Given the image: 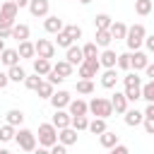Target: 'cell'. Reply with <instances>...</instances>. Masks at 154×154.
Returning a JSON list of instances; mask_svg holds the SVG:
<instances>
[{
  "instance_id": "obj_41",
  "label": "cell",
  "mask_w": 154,
  "mask_h": 154,
  "mask_svg": "<svg viewBox=\"0 0 154 154\" xmlns=\"http://www.w3.org/2000/svg\"><path fill=\"white\" fill-rule=\"evenodd\" d=\"M123 94L128 101H137V99H142V87H125Z\"/></svg>"
},
{
  "instance_id": "obj_16",
  "label": "cell",
  "mask_w": 154,
  "mask_h": 154,
  "mask_svg": "<svg viewBox=\"0 0 154 154\" xmlns=\"http://www.w3.org/2000/svg\"><path fill=\"white\" fill-rule=\"evenodd\" d=\"M67 108H70L67 113H70L72 118H75V116H87V113H89V103H87V101H82V99H72Z\"/></svg>"
},
{
  "instance_id": "obj_20",
  "label": "cell",
  "mask_w": 154,
  "mask_h": 154,
  "mask_svg": "<svg viewBox=\"0 0 154 154\" xmlns=\"http://www.w3.org/2000/svg\"><path fill=\"white\" fill-rule=\"evenodd\" d=\"M51 70H53L51 60H46V58H34V75H38V77H46Z\"/></svg>"
},
{
  "instance_id": "obj_25",
  "label": "cell",
  "mask_w": 154,
  "mask_h": 154,
  "mask_svg": "<svg viewBox=\"0 0 154 154\" xmlns=\"http://www.w3.org/2000/svg\"><path fill=\"white\" fill-rule=\"evenodd\" d=\"M94 38H96L94 43H96L99 48H108V46H111V41H113V36H111V31H108V29H96V36H94Z\"/></svg>"
},
{
  "instance_id": "obj_1",
  "label": "cell",
  "mask_w": 154,
  "mask_h": 154,
  "mask_svg": "<svg viewBox=\"0 0 154 154\" xmlns=\"http://www.w3.org/2000/svg\"><path fill=\"white\" fill-rule=\"evenodd\" d=\"M144 36H147V29H144V24H132V26H128V36H125L128 51H130V53L140 51V48L144 46Z\"/></svg>"
},
{
  "instance_id": "obj_44",
  "label": "cell",
  "mask_w": 154,
  "mask_h": 154,
  "mask_svg": "<svg viewBox=\"0 0 154 154\" xmlns=\"http://www.w3.org/2000/svg\"><path fill=\"white\" fill-rule=\"evenodd\" d=\"M116 67H120V70H130V51H128V53H118Z\"/></svg>"
},
{
  "instance_id": "obj_45",
  "label": "cell",
  "mask_w": 154,
  "mask_h": 154,
  "mask_svg": "<svg viewBox=\"0 0 154 154\" xmlns=\"http://www.w3.org/2000/svg\"><path fill=\"white\" fill-rule=\"evenodd\" d=\"M108 154H130V149H128L125 144H120V142H118L113 149H108Z\"/></svg>"
},
{
  "instance_id": "obj_3",
  "label": "cell",
  "mask_w": 154,
  "mask_h": 154,
  "mask_svg": "<svg viewBox=\"0 0 154 154\" xmlns=\"http://www.w3.org/2000/svg\"><path fill=\"white\" fill-rule=\"evenodd\" d=\"M36 140H38V147H46L51 149L53 144H58V130L53 123H41L38 125V132H36Z\"/></svg>"
},
{
  "instance_id": "obj_52",
  "label": "cell",
  "mask_w": 154,
  "mask_h": 154,
  "mask_svg": "<svg viewBox=\"0 0 154 154\" xmlns=\"http://www.w3.org/2000/svg\"><path fill=\"white\" fill-rule=\"evenodd\" d=\"M10 84V77H7V72H0V89H5Z\"/></svg>"
},
{
  "instance_id": "obj_48",
  "label": "cell",
  "mask_w": 154,
  "mask_h": 154,
  "mask_svg": "<svg viewBox=\"0 0 154 154\" xmlns=\"http://www.w3.org/2000/svg\"><path fill=\"white\" fill-rule=\"evenodd\" d=\"M144 46H147V53H154V34L144 36Z\"/></svg>"
},
{
  "instance_id": "obj_17",
  "label": "cell",
  "mask_w": 154,
  "mask_h": 154,
  "mask_svg": "<svg viewBox=\"0 0 154 154\" xmlns=\"http://www.w3.org/2000/svg\"><path fill=\"white\" fill-rule=\"evenodd\" d=\"M51 123L55 125V130H63V128H70V123H72V116H70L67 111H55Z\"/></svg>"
},
{
  "instance_id": "obj_9",
  "label": "cell",
  "mask_w": 154,
  "mask_h": 154,
  "mask_svg": "<svg viewBox=\"0 0 154 154\" xmlns=\"http://www.w3.org/2000/svg\"><path fill=\"white\" fill-rule=\"evenodd\" d=\"M147 65H149V58H147L144 51H135V53H130V70H132V72H140V70H144Z\"/></svg>"
},
{
  "instance_id": "obj_6",
  "label": "cell",
  "mask_w": 154,
  "mask_h": 154,
  "mask_svg": "<svg viewBox=\"0 0 154 154\" xmlns=\"http://www.w3.org/2000/svg\"><path fill=\"white\" fill-rule=\"evenodd\" d=\"M77 72H79V77H82V79H94V77L101 72L99 58H84V60H82V65L77 67Z\"/></svg>"
},
{
  "instance_id": "obj_42",
  "label": "cell",
  "mask_w": 154,
  "mask_h": 154,
  "mask_svg": "<svg viewBox=\"0 0 154 154\" xmlns=\"http://www.w3.org/2000/svg\"><path fill=\"white\" fill-rule=\"evenodd\" d=\"M41 82H43V79H41L38 75H26V79H24V87H26V89H31V91H36Z\"/></svg>"
},
{
  "instance_id": "obj_8",
  "label": "cell",
  "mask_w": 154,
  "mask_h": 154,
  "mask_svg": "<svg viewBox=\"0 0 154 154\" xmlns=\"http://www.w3.org/2000/svg\"><path fill=\"white\" fill-rule=\"evenodd\" d=\"M48 101H51V106H53L55 111H63L65 106H70L72 96H70V91H65V89H58V91H53V96H51Z\"/></svg>"
},
{
  "instance_id": "obj_15",
  "label": "cell",
  "mask_w": 154,
  "mask_h": 154,
  "mask_svg": "<svg viewBox=\"0 0 154 154\" xmlns=\"http://www.w3.org/2000/svg\"><path fill=\"white\" fill-rule=\"evenodd\" d=\"M111 106H113V113L123 116V113L128 111V99H125V94H123V91H116V94L111 96Z\"/></svg>"
},
{
  "instance_id": "obj_11",
  "label": "cell",
  "mask_w": 154,
  "mask_h": 154,
  "mask_svg": "<svg viewBox=\"0 0 154 154\" xmlns=\"http://www.w3.org/2000/svg\"><path fill=\"white\" fill-rule=\"evenodd\" d=\"M29 12H31V17H48L51 2L48 0H31L29 2Z\"/></svg>"
},
{
  "instance_id": "obj_38",
  "label": "cell",
  "mask_w": 154,
  "mask_h": 154,
  "mask_svg": "<svg viewBox=\"0 0 154 154\" xmlns=\"http://www.w3.org/2000/svg\"><path fill=\"white\" fill-rule=\"evenodd\" d=\"M72 41H77V38H82V26H77V24H65V29H63Z\"/></svg>"
},
{
  "instance_id": "obj_31",
  "label": "cell",
  "mask_w": 154,
  "mask_h": 154,
  "mask_svg": "<svg viewBox=\"0 0 154 154\" xmlns=\"http://www.w3.org/2000/svg\"><path fill=\"white\" fill-rule=\"evenodd\" d=\"M152 7H154L152 0H135V12H137L140 17H147V14L152 12Z\"/></svg>"
},
{
  "instance_id": "obj_33",
  "label": "cell",
  "mask_w": 154,
  "mask_h": 154,
  "mask_svg": "<svg viewBox=\"0 0 154 154\" xmlns=\"http://www.w3.org/2000/svg\"><path fill=\"white\" fill-rule=\"evenodd\" d=\"M70 128H72V130H77V132H82V130H87V128H89V118H87V116H75V118H72V123H70Z\"/></svg>"
},
{
  "instance_id": "obj_46",
  "label": "cell",
  "mask_w": 154,
  "mask_h": 154,
  "mask_svg": "<svg viewBox=\"0 0 154 154\" xmlns=\"http://www.w3.org/2000/svg\"><path fill=\"white\" fill-rule=\"evenodd\" d=\"M46 77H48V79H46V82H51V84H53V87H55V84H60V82H65V79H63V77H58V75H55V72H53V70H51V72H48V75H46Z\"/></svg>"
},
{
  "instance_id": "obj_5",
  "label": "cell",
  "mask_w": 154,
  "mask_h": 154,
  "mask_svg": "<svg viewBox=\"0 0 154 154\" xmlns=\"http://www.w3.org/2000/svg\"><path fill=\"white\" fill-rule=\"evenodd\" d=\"M17 12H19V7H17L12 0L0 2V26H14Z\"/></svg>"
},
{
  "instance_id": "obj_39",
  "label": "cell",
  "mask_w": 154,
  "mask_h": 154,
  "mask_svg": "<svg viewBox=\"0 0 154 154\" xmlns=\"http://www.w3.org/2000/svg\"><path fill=\"white\" fill-rule=\"evenodd\" d=\"M82 55L84 58H99V46L91 41V43H84L82 46Z\"/></svg>"
},
{
  "instance_id": "obj_34",
  "label": "cell",
  "mask_w": 154,
  "mask_h": 154,
  "mask_svg": "<svg viewBox=\"0 0 154 154\" xmlns=\"http://www.w3.org/2000/svg\"><path fill=\"white\" fill-rule=\"evenodd\" d=\"M14 135H17V128H12V125H0V142H10V140H14Z\"/></svg>"
},
{
  "instance_id": "obj_35",
  "label": "cell",
  "mask_w": 154,
  "mask_h": 154,
  "mask_svg": "<svg viewBox=\"0 0 154 154\" xmlns=\"http://www.w3.org/2000/svg\"><path fill=\"white\" fill-rule=\"evenodd\" d=\"M53 91H55V87H53L51 82H41V84H38V89H36V94H38L41 99H51V96H53Z\"/></svg>"
},
{
  "instance_id": "obj_50",
  "label": "cell",
  "mask_w": 154,
  "mask_h": 154,
  "mask_svg": "<svg viewBox=\"0 0 154 154\" xmlns=\"http://www.w3.org/2000/svg\"><path fill=\"white\" fill-rule=\"evenodd\" d=\"M144 118H147V120H154V103H147V108H144Z\"/></svg>"
},
{
  "instance_id": "obj_28",
  "label": "cell",
  "mask_w": 154,
  "mask_h": 154,
  "mask_svg": "<svg viewBox=\"0 0 154 154\" xmlns=\"http://www.w3.org/2000/svg\"><path fill=\"white\" fill-rule=\"evenodd\" d=\"M111 24H113V17H111L108 12H99V14L94 17V26H96V29H111Z\"/></svg>"
},
{
  "instance_id": "obj_36",
  "label": "cell",
  "mask_w": 154,
  "mask_h": 154,
  "mask_svg": "<svg viewBox=\"0 0 154 154\" xmlns=\"http://www.w3.org/2000/svg\"><path fill=\"white\" fill-rule=\"evenodd\" d=\"M142 99L147 103H154V79H149L147 84H142Z\"/></svg>"
},
{
  "instance_id": "obj_53",
  "label": "cell",
  "mask_w": 154,
  "mask_h": 154,
  "mask_svg": "<svg viewBox=\"0 0 154 154\" xmlns=\"http://www.w3.org/2000/svg\"><path fill=\"white\" fill-rule=\"evenodd\" d=\"M144 72H147V77H149V79H154V63H149V65L144 67Z\"/></svg>"
},
{
  "instance_id": "obj_57",
  "label": "cell",
  "mask_w": 154,
  "mask_h": 154,
  "mask_svg": "<svg viewBox=\"0 0 154 154\" xmlns=\"http://www.w3.org/2000/svg\"><path fill=\"white\" fill-rule=\"evenodd\" d=\"M79 2H82V5H89V2H91V0H79Z\"/></svg>"
},
{
  "instance_id": "obj_30",
  "label": "cell",
  "mask_w": 154,
  "mask_h": 154,
  "mask_svg": "<svg viewBox=\"0 0 154 154\" xmlns=\"http://www.w3.org/2000/svg\"><path fill=\"white\" fill-rule=\"evenodd\" d=\"M7 77H10V82H24L26 72H24L22 65H14V67H7Z\"/></svg>"
},
{
  "instance_id": "obj_23",
  "label": "cell",
  "mask_w": 154,
  "mask_h": 154,
  "mask_svg": "<svg viewBox=\"0 0 154 154\" xmlns=\"http://www.w3.org/2000/svg\"><path fill=\"white\" fill-rule=\"evenodd\" d=\"M108 31H111V36H113L116 41H125V36H128V24H123V22H113Z\"/></svg>"
},
{
  "instance_id": "obj_26",
  "label": "cell",
  "mask_w": 154,
  "mask_h": 154,
  "mask_svg": "<svg viewBox=\"0 0 154 154\" xmlns=\"http://www.w3.org/2000/svg\"><path fill=\"white\" fill-rule=\"evenodd\" d=\"M116 82H118V72H116V67H113V70H103V75H101V87H103V89H113Z\"/></svg>"
},
{
  "instance_id": "obj_37",
  "label": "cell",
  "mask_w": 154,
  "mask_h": 154,
  "mask_svg": "<svg viewBox=\"0 0 154 154\" xmlns=\"http://www.w3.org/2000/svg\"><path fill=\"white\" fill-rule=\"evenodd\" d=\"M55 46H60V48H65V51H67L70 46H75V41H72L65 31H60V34H55Z\"/></svg>"
},
{
  "instance_id": "obj_18",
  "label": "cell",
  "mask_w": 154,
  "mask_h": 154,
  "mask_svg": "<svg viewBox=\"0 0 154 154\" xmlns=\"http://www.w3.org/2000/svg\"><path fill=\"white\" fill-rule=\"evenodd\" d=\"M58 142L65 144V147L77 144V130H72V128H63V130H58Z\"/></svg>"
},
{
  "instance_id": "obj_43",
  "label": "cell",
  "mask_w": 154,
  "mask_h": 154,
  "mask_svg": "<svg viewBox=\"0 0 154 154\" xmlns=\"http://www.w3.org/2000/svg\"><path fill=\"white\" fill-rule=\"evenodd\" d=\"M123 84L125 87H142V77H137V72H130L123 77Z\"/></svg>"
},
{
  "instance_id": "obj_58",
  "label": "cell",
  "mask_w": 154,
  "mask_h": 154,
  "mask_svg": "<svg viewBox=\"0 0 154 154\" xmlns=\"http://www.w3.org/2000/svg\"><path fill=\"white\" fill-rule=\"evenodd\" d=\"M0 154H12V152H7V149H0Z\"/></svg>"
},
{
  "instance_id": "obj_32",
  "label": "cell",
  "mask_w": 154,
  "mask_h": 154,
  "mask_svg": "<svg viewBox=\"0 0 154 154\" xmlns=\"http://www.w3.org/2000/svg\"><path fill=\"white\" fill-rule=\"evenodd\" d=\"M89 132H94V135H101V132H106L108 128H106V120L103 118H94V120H89V128H87Z\"/></svg>"
},
{
  "instance_id": "obj_4",
  "label": "cell",
  "mask_w": 154,
  "mask_h": 154,
  "mask_svg": "<svg viewBox=\"0 0 154 154\" xmlns=\"http://www.w3.org/2000/svg\"><path fill=\"white\" fill-rule=\"evenodd\" d=\"M14 142L19 144L22 152H34L36 149V132H31L26 128H19L17 135H14Z\"/></svg>"
},
{
  "instance_id": "obj_12",
  "label": "cell",
  "mask_w": 154,
  "mask_h": 154,
  "mask_svg": "<svg viewBox=\"0 0 154 154\" xmlns=\"http://www.w3.org/2000/svg\"><path fill=\"white\" fill-rule=\"evenodd\" d=\"M43 29H46L48 34H60V31L65 29V24H63V19H60V17H55V14H48V17L43 19Z\"/></svg>"
},
{
  "instance_id": "obj_51",
  "label": "cell",
  "mask_w": 154,
  "mask_h": 154,
  "mask_svg": "<svg viewBox=\"0 0 154 154\" xmlns=\"http://www.w3.org/2000/svg\"><path fill=\"white\" fill-rule=\"evenodd\" d=\"M142 125H144L147 135H154V120H147V118H144V123H142Z\"/></svg>"
},
{
  "instance_id": "obj_49",
  "label": "cell",
  "mask_w": 154,
  "mask_h": 154,
  "mask_svg": "<svg viewBox=\"0 0 154 154\" xmlns=\"http://www.w3.org/2000/svg\"><path fill=\"white\" fill-rule=\"evenodd\" d=\"M0 38H12V26H0Z\"/></svg>"
},
{
  "instance_id": "obj_56",
  "label": "cell",
  "mask_w": 154,
  "mask_h": 154,
  "mask_svg": "<svg viewBox=\"0 0 154 154\" xmlns=\"http://www.w3.org/2000/svg\"><path fill=\"white\" fill-rule=\"evenodd\" d=\"M5 48H7V46H5V41H2V38H0V53H2V51H5Z\"/></svg>"
},
{
  "instance_id": "obj_55",
  "label": "cell",
  "mask_w": 154,
  "mask_h": 154,
  "mask_svg": "<svg viewBox=\"0 0 154 154\" xmlns=\"http://www.w3.org/2000/svg\"><path fill=\"white\" fill-rule=\"evenodd\" d=\"M31 154H51V152H48V149H46V147H38V149H34V152H31Z\"/></svg>"
},
{
  "instance_id": "obj_7",
  "label": "cell",
  "mask_w": 154,
  "mask_h": 154,
  "mask_svg": "<svg viewBox=\"0 0 154 154\" xmlns=\"http://www.w3.org/2000/svg\"><path fill=\"white\" fill-rule=\"evenodd\" d=\"M34 48H36V58H46V60H51V58L55 55V43L48 41V38H38V41L34 43Z\"/></svg>"
},
{
  "instance_id": "obj_19",
  "label": "cell",
  "mask_w": 154,
  "mask_h": 154,
  "mask_svg": "<svg viewBox=\"0 0 154 154\" xmlns=\"http://www.w3.org/2000/svg\"><path fill=\"white\" fill-rule=\"evenodd\" d=\"M65 60H67L72 67H75V65L79 67V65H82V60H84L82 48H79V46H70V48H67V53H65Z\"/></svg>"
},
{
  "instance_id": "obj_10",
  "label": "cell",
  "mask_w": 154,
  "mask_h": 154,
  "mask_svg": "<svg viewBox=\"0 0 154 154\" xmlns=\"http://www.w3.org/2000/svg\"><path fill=\"white\" fill-rule=\"evenodd\" d=\"M116 60H118V53H116L113 48H103V51L99 53V65L106 67V70H113V67H116Z\"/></svg>"
},
{
  "instance_id": "obj_27",
  "label": "cell",
  "mask_w": 154,
  "mask_h": 154,
  "mask_svg": "<svg viewBox=\"0 0 154 154\" xmlns=\"http://www.w3.org/2000/svg\"><path fill=\"white\" fill-rule=\"evenodd\" d=\"M53 72H55L58 77H63V79H67V77L72 75V65H70L67 60H58V63L53 65Z\"/></svg>"
},
{
  "instance_id": "obj_13",
  "label": "cell",
  "mask_w": 154,
  "mask_h": 154,
  "mask_svg": "<svg viewBox=\"0 0 154 154\" xmlns=\"http://www.w3.org/2000/svg\"><path fill=\"white\" fill-rule=\"evenodd\" d=\"M123 116H125V125H128V128H137V125L144 123V113L137 111V108H128Z\"/></svg>"
},
{
  "instance_id": "obj_24",
  "label": "cell",
  "mask_w": 154,
  "mask_h": 154,
  "mask_svg": "<svg viewBox=\"0 0 154 154\" xmlns=\"http://www.w3.org/2000/svg\"><path fill=\"white\" fill-rule=\"evenodd\" d=\"M29 34H31L29 24H14V26H12V38H17L19 43H22V41H29Z\"/></svg>"
},
{
  "instance_id": "obj_29",
  "label": "cell",
  "mask_w": 154,
  "mask_h": 154,
  "mask_svg": "<svg viewBox=\"0 0 154 154\" xmlns=\"http://www.w3.org/2000/svg\"><path fill=\"white\" fill-rule=\"evenodd\" d=\"M17 53H19V58H36V48H34V43L31 41H22L19 43V48H17Z\"/></svg>"
},
{
  "instance_id": "obj_47",
  "label": "cell",
  "mask_w": 154,
  "mask_h": 154,
  "mask_svg": "<svg viewBox=\"0 0 154 154\" xmlns=\"http://www.w3.org/2000/svg\"><path fill=\"white\" fill-rule=\"evenodd\" d=\"M48 152H51V154H67V147H65V144H60V142H58V144H53V147H51V149H48Z\"/></svg>"
},
{
  "instance_id": "obj_2",
  "label": "cell",
  "mask_w": 154,
  "mask_h": 154,
  "mask_svg": "<svg viewBox=\"0 0 154 154\" xmlns=\"http://www.w3.org/2000/svg\"><path fill=\"white\" fill-rule=\"evenodd\" d=\"M89 113H91L94 118H103V120H108V118L113 116V106H111V99H103V96H94V99L89 101Z\"/></svg>"
},
{
  "instance_id": "obj_14",
  "label": "cell",
  "mask_w": 154,
  "mask_h": 154,
  "mask_svg": "<svg viewBox=\"0 0 154 154\" xmlns=\"http://www.w3.org/2000/svg\"><path fill=\"white\" fill-rule=\"evenodd\" d=\"M0 65H7V67L19 65V53H17V48H5V51L0 53Z\"/></svg>"
},
{
  "instance_id": "obj_22",
  "label": "cell",
  "mask_w": 154,
  "mask_h": 154,
  "mask_svg": "<svg viewBox=\"0 0 154 154\" xmlns=\"http://www.w3.org/2000/svg\"><path fill=\"white\" fill-rule=\"evenodd\" d=\"M99 144H101L103 149H113V147L118 144V135H116L113 130H106V132L99 135Z\"/></svg>"
},
{
  "instance_id": "obj_40",
  "label": "cell",
  "mask_w": 154,
  "mask_h": 154,
  "mask_svg": "<svg viewBox=\"0 0 154 154\" xmlns=\"http://www.w3.org/2000/svg\"><path fill=\"white\" fill-rule=\"evenodd\" d=\"M77 94H94V82L91 79H79L77 82Z\"/></svg>"
},
{
  "instance_id": "obj_21",
  "label": "cell",
  "mask_w": 154,
  "mask_h": 154,
  "mask_svg": "<svg viewBox=\"0 0 154 154\" xmlns=\"http://www.w3.org/2000/svg\"><path fill=\"white\" fill-rule=\"evenodd\" d=\"M5 123L12 125V128H19V125L24 123V113H22L19 108H10V111L5 113Z\"/></svg>"
},
{
  "instance_id": "obj_54",
  "label": "cell",
  "mask_w": 154,
  "mask_h": 154,
  "mask_svg": "<svg viewBox=\"0 0 154 154\" xmlns=\"http://www.w3.org/2000/svg\"><path fill=\"white\" fill-rule=\"evenodd\" d=\"M12 2H14V5L22 10V7H29V2H31V0H12Z\"/></svg>"
}]
</instances>
